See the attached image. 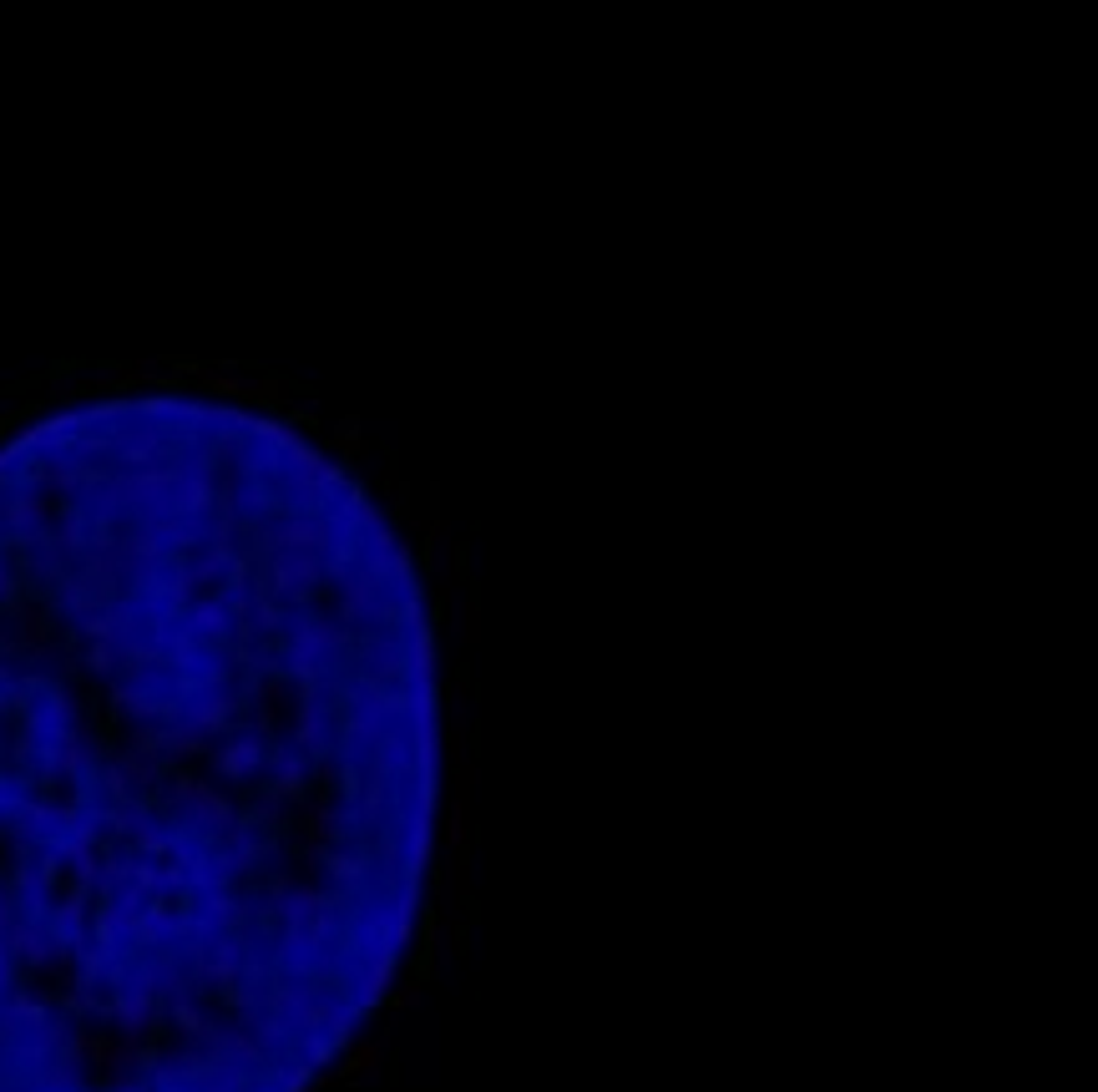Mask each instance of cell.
<instances>
[{
	"mask_svg": "<svg viewBox=\"0 0 1098 1092\" xmlns=\"http://www.w3.org/2000/svg\"><path fill=\"white\" fill-rule=\"evenodd\" d=\"M435 779L420 577L319 446L193 395L0 446V1092H310Z\"/></svg>",
	"mask_w": 1098,
	"mask_h": 1092,
	"instance_id": "obj_1",
	"label": "cell"
}]
</instances>
